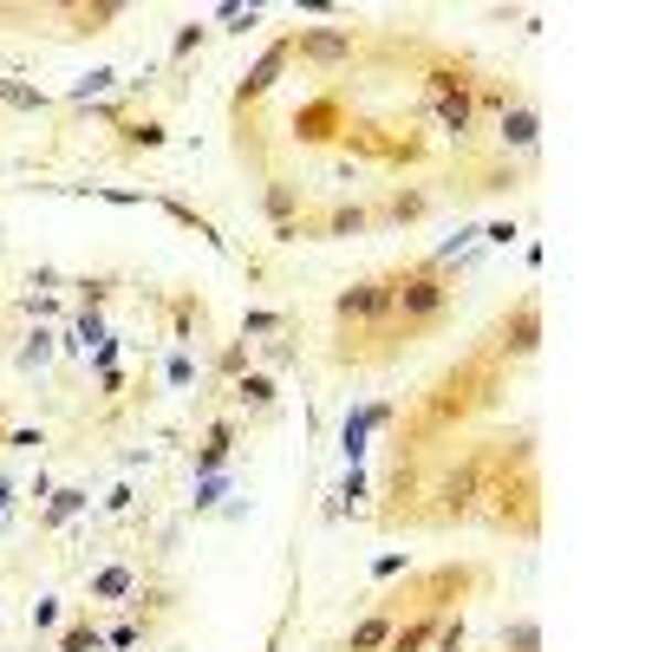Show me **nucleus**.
I'll list each match as a JSON object with an SVG mask.
<instances>
[{
    "instance_id": "nucleus-1",
    "label": "nucleus",
    "mask_w": 652,
    "mask_h": 652,
    "mask_svg": "<svg viewBox=\"0 0 652 652\" xmlns=\"http://www.w3.org/2000/svg\"><path fill=\"white\" fill-rule=\"evenodd\" d=\"M483 92H490V105H496V145L528 157V150H535V138H542V111H535L515 85H490V78H483Z\"/></svg>"
},
{
    "instance_id": "nucleus-2",
    "label": "nucleus",
    "mask_w": 652,
    "mask_h": 652,
    "mask_svg": "<svg viewBox=\"0 0 652 652\" xmlns=\"http://www.w3.org/2000/svg\"><path fill=\"white\" fill-rule=\"evenodd\" d=\"M138 594H145V568L138 562H105V568L85 575V600L92 607H131Z\"/></svg>"
},
{
    "instance_id": "nucleus-3",
    "label": "nucleus",
    "mask_w": 652,
    "mask_h": 652,
    "mask_svg": "<svg viewBox=\"0 0 652 652\" xmlns=\"http://www.w3.org/2000/svg\"><path fill=\"white\" fill-rule=\"evenodd\" d=\"M235 443H242V418H235V411H216V418H210V431L196 437V450H190V470H196V477H216V470H228Z\"/></svg>"
},
{
    "instance_id": "nucleus-4",
    "label": "nucleus",
    "mask_w": 652,
    "mask_h": 652,
    "mask_svg": "<svg viewBox=\"0 0 652 652\" xmlns=\"http://www.w3.org/2000/svg\"><path fill=\"white\" fill-rule=\"evenodd\" d=\"M372 228V210L365 203H333V210H320V216H300V235L307 242H353Z\"/></svg>"
},
{
    "instance_id": "nucleus-5",
    "label": "nucleus",
    "mask_w": 652,
    "mask_h": 652,
    "mask_svg": "<svg viewBox=\"0 0 652 652\" xmlns=\"http://www.w3.org/2000/svg\"><path fill=\"white\" fill-rule=\"evenodd\" d=\"M288 60H293L288 40H281V46H268V53H261V66H255V73L235 85V105H255V98H268V92H275V78L288 73Z\"/></svg>"
},
{
    "instance_id": "nucleus-6",
    "label": "nucleus",
    "mask_w": 652,
    "mask_h": 652,
    "mask_svg": "<svg viewBox=\"0 0 652 652\" xmlns=\"http://www.w3.org/2000/svg\"><path fill=\"white\" fill-rule=\"evenodd\" d=\"M288 46H293V60H346V53H353V33H333V26H300Z\"/></svg>"
},
{
    "instance_id": "nucleus-7",
    "label": "nucleus",
    "mask_w": 652,
    "mask_h": 652,
    "mask_svg": "<svg viewBox=\"0 0 652 652\" xmlns=\"http://www.w3.org/2000/svg\"><path fill=\"white\" fill-rule=\"evenodd\" d=\"M163 378H170V392H190V385L203 378V360H196L190 346H177V353H170V365H163Z\"/></svg>"
},
{
    "instance_id": "nucleus-8",
    "label": "nucleus",
    "mask_w": 652,
    "mask_h": 652,
    "mask_svg": "<svg viewBox=\"0 0 652 652\" xmlns=\"http://www.w3.org/2000/svg\"><path fill=\"white\" fill-rule=\"evenodd\" d=\"M92 503V496H85V490H60V496H53V503L40 509V528H60V522H73L78 509Z\"/></svg>"
},
{
    "instance_id": "nucleus-9",
    "label": "nucleus",
    "mask_w": 652,
    "mask_h": 652,
    "mask_svg": "<svg viewBox=\"0 0 652 652\" xmlns=\"http://www.w3.org/2000/svg\"><path fill=\"white\" fill-rule=\"evenodd\" d=\"M53 353H60V340H53L46 327H33V333H26V346H20V365H26V372H40V365H53Z\"/></svg>"
},
{
    "instance_id": "nucleus-10",
    "label": "nucleus",
    "mask_w": 652,
    "mask_h": 652,
    "mask_svg": "<svg viewBox=\"0 0 652 652\" xmlns=\"http://www.w3.org/2000/svg\"><path fill=\"white\" fill-rule=\"evenodd\" d=\"M503 652H542V627H535V620H509L503 627Z\"/></svg>"
},
{
    "instance_id": "nucleus-11",
    "label": "nucleus",
    "mask_w": 652,
    "mask_h": 652,
    "mask_svg": "<svg viewBox=\"0 0 652 652\" xmlns=\"http://www.w3.org/2000/svg\"><path fill=\"white\" fill-rule=\"evenodd\" d=\"M222 496H228V470H216V477H196V490H190V509H216Z\"/></svg>"
},
{
    "instance_id": "nucleus-12",
    "label": "nucleus",
    "mask_w": 652,
    "mask_h": 652,
    "mask_svg": "<svg viewBox=\"0 0 652 652\" xmlns=\"http://www.w3.org/2000/svg\"><path fill=\"white\" fill-rule=\"evenodd\" d=\"M105 646V627H92V620H78L73 633H60V652H98Z\"/></svg>"
}]
</instances>
